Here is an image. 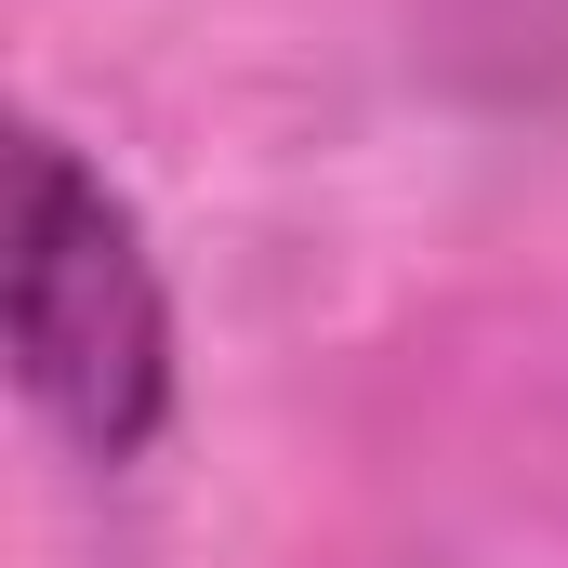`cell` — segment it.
Returning a JSON list of instances; mask_svg holds the SVG:
<instances>
[{"label": "cell", "mask_w": 568, "mask_h": 568, "mask_svg": "<svg viewBox=\"0 0 568 568\" xmlns=\"http://www.w3.org/2000/svg\"><path fill=\"white\" fill-rule=\"evenodd\" d=\"M0 317H13V371L40 397V424L93 463H133L172 424V291L145 252L133 199L80 159L67 133L13 145V265H0Z\"/></svg>", "instance_id": "obj_1"}]
</instances>
